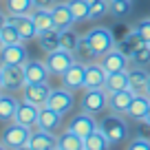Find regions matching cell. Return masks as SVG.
I'll use <instances>...</instances> for the list:
<instances>
[{"label": "cell", "instance_id": "cell-46", "mask_svg": "<svg viewBox=\"0 0 150 150\" xmlns=\"http://www.w3.org/2000/svg\"><path fill=\"white\" fill-rule=\"evenodd\" d=\"M0 150H9V148H7V146L2 144V141H0Z\"/></svg>", "mask_w": 150, "mask_h": 150}, {"label": "cell", "instance_id": "cell-15", "mask_svg": "<svg viewBox=\"0 0 150 150\" xmlns=\"http://www.w3.org/2000/svg\"><path fill=\"white\" fill-rule=\"evenodd\" d=\"M29 146L33 150H55L57 148V137L55 132L51 130H42V128H31V139H29Z\"/></svg>", "mask_w": 150, "mask_h": 150}, {"label": "cell", "instance_id": "cell-35", "mask_svg": "<svg viewBox=\"0 0 150 150\" xmlns=\"http://www.w3.org/2000/svg\"><path fill=\"white\" fill-rule=\"evenodd\" d=\"M130 64H132V66H144V69L150 64V44H148V42H144V44H141V47L130 55Z\"/></svg>", "mask_w": 150, "mask_h": 150}, {"label": "cell", "instance_id": "cell-22", "mask_svg": "<svg viewBox=\"0 0 150 150\" xmlns=\"http://www.w3.org/2000/svg\"><path fill=\"white\" fill-rule=\"evenodd\" d=\"M57 150H86L84 148V137L66 128L64 132L57 135Z\"/></svg>", "mask_w": 150, "mask_h": 150}, {"label": "cell", "instance_id": "cell-28", "mask_svg": "<svg viewBox=\"0 0 150 150\" xmlns=\"http://www.w3.org/2000/svg\"><path fill=\"white\" fill-rule=\"evenodd\" d=\"M75 57H77V62H82V64H91V62L99 60V55L95 53V49L91 47V42H88L86 35L80 38V44H77V49H75Z\"/></svg>", "mask_w": 150, "mask_h": 150}, {"label": "cell", "instance_id": "cell-14", "mask_svg": "<svg viewBox=\"0 0 150 150\" xmlns=\"http://www.w3.org/2000/svg\"><path fill=\"white\" fill-rule=\"evenodd\" d=\"M7 22H11L16 29H18L20 38H22L24 42L38 38V27H35V22H33L31 16H9L7 13Z\"/></svg>", "mask_w": 150, "mask_h": 150}, {"label": "cell", "instance_id": "cell-27", "mask_svg": "<svg viewBox=\"0 0 150 150\" xmlns=\"http://www.w3.org/2000/svg\"><path fill=\"white\" fill-rule=\"evenodd\" d=\"M38 44H40V49L47 53L55 51V49H60V29H49V31H42L38 33Z\"/></svg>", "mask_w": 150, "mask_h": 150}, {"label": "cell", "instance_id": "cell-20", "mask_svg": "<svg viewBox=\"0 0 150 150\" xmlns=\"http://www.w3.org/2000/svg\"><path fill=\"white\" fill-rule=\"evenodd\" d=\"M62 126V112L53 110L51 106H42L40 108V115H38V128L42 130H57Z\"/></svg>", "mask_w": 150, "mask_h": 150}, {"label": "cell", "instance_id": "cell-38", "mask_svg": "<svg viewBox=\"0 0 150 150\" xmlns=\"http://www.w3.org/2000/svg\"><path fill=\"white\" fill-rule=\"evenodd\" d=\"M132 29H135V31L139 33V38L144 40V42H148V44H150V18L139 20V22H137Z\"/></svg>", "mask_w": 150, "mask_h": 150}, {"label": "cell", "instance_id": "cell-1", "mask_svg": "<svg viewBox=\"0 0 150 150\" xmlns=\"http://www.w3.org/2000/svg\"><path fill=\"white\" fill-rule=\"evenodd\" d=\"M99 130L104 132V135L110 139V144H122V141L128 139V124L126 119L122 117V115H117V112H108V115H104L102 122H99Z\"/></svg>", "mask_w": 150, "mask_h": 150}, {"label": "cell", "instance_id": "cell-5", "mask_svg": "<svg viewBox=\"0 0 150 150\" xmlns=\"http://www.w3.org/2000/svg\"><path fill=\"white\" fill-rule=\"evenodd\" d=\"M2 66V82L5 91L18 93L27 86V75H24V64H0Z\"/></svg>", "mask_w": 150, "mask_h": 150}, {"label": "cell", "instance_id": "cell-24", "mask_svg": "<svg viewBox=\"0 0 150 150\" xmlns=\"http://www.w3.org/2000/svg\"><path fill=\"white\" fill-rule=\"evenodd\" d=\"M104 88H106L108 93H117V91H126V88H130V75H128V71L108 73Z\"/></svg>", "mask_w": 150, "mask_h": 150}, {"label": "cell", "instance_id": "cell-4", "mask_svg": "<svg viewBox=\"0 0 150 150\" xmlns=\"http://www.w3.org/2000/svg\"><path fill=\"white\" fill-rule=\"evenodd\" d=\"M86 38H88L91 47L95 49V53H97L99 57H102L104 53H108L110 49L117 47L115 35H112V31H110L108 27H93L88 33H86Z\"/></svg>", "mask_w": 150, "mask_h": 150}, {"label": "cell", "instance_id": "cell-26", "mask_svg": "<svg viewBox=\"0 0 150 150\" xmlns=\"http://www.w3.org/2000/svg\"><path fill=\"white\" fill-rule=\"evenodd\" d=\"M29 16H31V18H33V22H35L38 33L49 31V29H57V27H55V22H53L51 9H40V7H35V9H33Z\"/></svg>", "mask_w": 150, "mask_h": 150}, {"label": "cell", "instance_id": "cell-13", "mask_svg": "<svg viewBox=\"0 0 150 150\" xmlns=\"http://www.w3.org/2000/svg\"><path fill=\"white\" fill-rule=\"evenodd\" d=\"M84 80H86V64L75 62V64L62 75V86H66V88H71V91H80V88H84Z\"/></svg>", "mask_w": 150, "mask_h": 150}, {"label": "cell", "instance_id": "cell-25", "mask_svg": "<svg viewBox=\"0 0 150 150\" xmlns=\"http://www.w3.org/2000/svg\"><path fill=\"white\" fill-rule=\"evenodd\" d=\"M128 75H130V91H135L137 95L146 93V84H148L150 73L144 69V66H132L128 69Z\"/></svg>", "mask_w": 150, "mask_h": 150}, {"label": "cell", "instance_id": "cell-42", "mask_svg": "<svg viewBox=\"0 0 150 150\" xmlns=\"http://www.w3.org/2000/svg\"><path fill=\"white\" fill-rule=\"evenodd\" d=\"M5 88V82H2V66H0V91Z\"/></svg>", "mask_w": 150, "mask_h": 150}, {"label": "cell", "instance_id": "cell-43", "mask_svg": "<svg viewBox=\"0 0 150 150\" xmlns=\"http://www.w3.org/2000/svg\"><path fill=\"white\" fill-rule=\"evenodd\" d=\"M144 124H146V126H150V110L146 112V119H144Z\"/></svg>", "mask_w": 150, "mask_h": 150}, {"label": "cell", "instance_id": "cell-49", "mask_svg": "<svg viewBox=\"0 0 150 150\" xmlns=\"http://www.w3.org/2000/svg\"><path fill=\"white\" fill-rule=\"evenodd\" d=\"M55 150H57V148H55Z\"/></svg>", "mask_w": 150, "mask_h": 150}, {"label": "cell", "instance_id": "cell-45", "mask_svg": "<svg viewBox=\"0 0 150 150\" xmlns=\"http://www.w3.org/2000/svg\"><path fill=\"white\" fill-rule=\"evenodd\" d=\"M18 150H33V148H31V146L27 144V146H22V148H18Z\"/></svg>", "mask_w": 150, "mask_h": 150}, {"label": "cell", "instance_id": "cell-30", "mask_svg": "<svg viewBox=\"0 0 150 150\" xmlns=\"http://www.w3.org/2000/svg\"><path fill=\"white\" fill-rule=\"evenodd\" d=\"M5 7L9 16H29L35 9V2L33 0H5Z\"/></svg>", "mask_w": 150, "mask_h": 150}, {"label": "cell", "instance_id": "cell-23", "mask_svg": "<svg viewBox=\"0 0 150 150\" xmlns=\"http://www.w3.org/2000/svg\"><path fill=\"white\" fill-rule=\"evenodd\" d=\"M51 16H53V22H55L57 29H69L75 24L71 9H69V2H57L55 7H51Z\"/></svg>", "mask_w": 150, "mask_h": 150}, {"label": "cell", "instance_id": "cell-10", "mask_svg": "<svg viewBox=\"0 0 150 150\" xmlns=\"http://www.w3.org/2000/svg\"><path fill=\"white\" fill-rule=\"evenodd\" d=\"M69 128L73 132H77L80 137H88L93 130H97L99 128V122L95 119V115H91V112H77V115H73V119H71V124H69Z\"/></svg>", "mask_w": 150, "mask_h": 150}, {"label": "cell", "instance_id": "cell-48", "mask_svg": "<svg viewBox=\"0 0 150 150\" xmlns=\"http://www.w3.org/2000/svg\"><path fill=\"white\" fill-rule=\"evenodd\" d=\"M0 95H2V93H0Z\"/></svg>", "mask_w": 150, "mask_h": 150}, {"label": "cell", "instance_id": "cell-11", "mask_svg": "<svg viewBox=\"0 0 150 150\" xmlns=\"http://www.w3.org/2000/svg\"><path fill=\"white\" fill-rule=\"evenodd\" d=\"M29 51L24 42L20 44H5L0 51V64H27Z\"/></svg>", "mask_w": 150, "mask_h": 150}, {"label": "cell", "instance_id": "cell-32", "mask_svg": "<svg viewBox=\"0 0 150 150\" xmlns=\"http://www.w3.org/2000/svg\"><path fill=\"white\" fill-rule=\"evenodd\" d=\"M132 11V0H108V13L112 18H126Z\"/></svg>", "mask_w": 150, "mask_h": 150}, {"label": "cell", "instance_id": "cell-33", "mask_svg": "<svg viewBox=\"0 0 150 150\" xmlns=\"http://www.w3.org/2000/svg\"><path fill=\"white\" fill-rule=\"evenodd\" d=\"M69 9H71V16H73V20H75V22L88 20L91 5L86 2V0H69Z\"/></svg>", "mask_w": 150, "mask_h": 150}, {"label": "cell", "instance_id": "cell-12", "mask_svg": "<svg viewBox=\"0 0 150 150\" xmlns=\"http://www.w3.org/2000/svg\"><path fill=\"white\" fill-rule=\"evenodd\" d=\"M24 75H27V84H40V82H49L51 71L47 69L44 60H27Z\"/></svg>", "mask_w": 150, "mask_h": 150}, {"label": "cell", "instance_id": "cell-37", "mask_svg": "<svg viewBox=\"0 0 150 150\" xmlns=\"http://www.w3.org/2000/svg\"><path fill=\"white\" fill-rule=\"evenodd\" d=\"M108 13V0H93L91 2V13L88 20H99Z\"/></svg>", "mask_w": 150, "mask_h": 150}, {"label": "cell", "instance_id": "cell-17", "mask_svg": "<svg viewBox=\"0 0 150 150\" xmlns=\"http://www.w3.org/2000/svg\"><path fill=\"white\" fill-rule=\"evenodd\" d=\"M135 91L126 88V91H117V93H108V110L117 112V115H126L128 106H130L132 97H135Z\"/></svg>", "mask_w": 150, "mask_h": 150}, {"label": "cell", "instance_id": "cell-2", "mask_svg": "<svg viewBox=\"0 0 150 150\" xmlns=\"http://www.w3.org/2000/svg\"><path fill=\"white\" fill-rule=\"evenodd\" d=\"M29 139H31V128L22 126V124H18V122H9L7 128L2 130V137H0V141L9 150H18V148H22V146H27Z\"/></svg>", "mask_w": 150, "mask_h": 150}, {"label": "cell", "instance_id": "cell-19", "mask_svg": "<svg viewBox=\"0 0 150 150\" xmlns=\"http://www.w3.org/2000/svg\"><path fill=\"white\" fill-rule=\"evenodd\" d=\"M148 110H150V97L146 93H139V95L132 97L130 106H128V110H126V117L132 119V122H144Z\"/></svg>", "mask_w": 150, "mask_h": 150}, {"label": "cell", "instance_id": "cell-29", "mask_svg": "<svg viewBox=\"0 0 150 150\" xmlns=\"http://www.w3.org/2000/svg\"><path fill=\"white\" fill-rule=\"evenodd\" d=\"M84 148H86V150H110L112 144H110V139H108V137L97 128V130H93V132L84 139Z\"/></svg>", "mask_w": 150, "mask_h": 150}, {"label": "cell", "instance_id": "cell-31", "mask_svg": "<svg viewBox=\"0 0 150 150\" xmlns=\"http://www.w3.org/2000/svg\"><path fill=\"white\" fill-rule=\"evenodd\" d=\"M80 38L82 35H77V31H75L73 27L60 29V49L75 53V49H77V44H80Z\"/></svg>", "mask_w": 150, "mask_h": 150}, {"label": "cell", "instance_id": "cell-44", "mask_svg": "<svg viewBox=\"0 0 150 150\" xmlns=\"http://www.w3.org/2000/svg\"><path fill=\"white\" fill-rule=\"evenodd\" d=\"M146 95L150 97V77H148V84H146Z\"/></svg>", "mask_w": 150, "mask_h": 150}, {"label": "cell", "instance_id": "cell-18", "mask_svg": "<svg viewBox=\"0 0 150 150\" xmlns=\"http://www.w3.org/2000/svg\"><path fill=\"white\" fill-rule=\"evenodd\" d=\"M106 77H108V73L104 71V66L99 64V62H91V64H86L84 91H88V88H104Z\"/></svg>", "mask_w": 150, "mask_h": 150}, {"label": "cell", "instance_id": "cell-7", "mask_svg": "<svg viewBox=\"0 0 150 150\" xmlns=\"http://www.w3.org/2000/svg\"><path fill=\"white\" fill-rule=\"evenodd\" d=\"M97 62L104 66L106 73H117V71H128V66H130V55H126L119 47H115L108 53H104Z\"/></svg>", "mask_w": 150, "mask_h": 150}, {"label": "cell", "instance_id": "cell-39", "mask_svg": "<svg viewBox=\"0 0 150 150\" xmlns=\"http://www.w3.org/2000/svg\"><path fill=\"white\" fill-rule=\"evenodd\" d=\"M126 150H150V139H146V137H135V139H130V144H128Z\"/></svg>", "mask_w": 150, "mask_h": 150}, {"label": "cell", "instance_id": "cell-6", "mask_svg": "<svg viewBox=\"0 0 150 150\" xmlns=\"http://www.w3.org/2000/svg\"><path fill=\"white\" fill-rule=\"evenodd\" d=\"M108 108V91L106 88H88L82 97V110L91 115H99Z\"/></svg>", "mask_w": 150, "mask_h": 150}, {"label": "cell", "instance_id": "cell-8", "mask_svg": "<svg viewBox=\"0 0 150 150\" xmlns=\"http://www.w3.org/2000/svg\"><path fill=\"white\" fill-rule=\"evenodd\" d=\"M51 86H49V82H40V84H27L22 88V99H27V102L35 104V106H47L49 102V95H51Z\"/></svg>", "mask_w": 150, "mask_h": 150}, {"label": "cell", "instance_id": "cell-9", "mask_svg": "<svg viewBox=\"0 0 150 150\" xmlns=\"http://www.w3.org/2000/svg\"><path fill=\"white\" fill-rule=\"evenodd\" d=\"M73 104H75L73 91L66 88V86H62V88H53V91H51L47 106H51L53 110H57V112H62V115H64V112H69L71 108H73Z\"/></svg>", "mask_w": 150, "mask_h": 150}, {"label": "cell", "instance_id": "cell-40", "mask_svg": "<svg viewBox=\"0 0 150 150\" xmlns=\"http://www.w3.org/2000/svg\"><path fill=\"white\" fill-rule=\"evenodd\" d=\"M35 2V7H40V9H51V7L57 5V0H33Z\"/></svg>", "mask_w": 150, "mask_h": 150}, {"label": "cell", "instance_id": "cell-47", "mask_svg": "<svg viewBox=\"0 0 150 150\" xmlns=\"http://www.w3.org/2000/svg\"><path fill=\"white\" fill-rule=\"evenodd\" d=\"M2 47H5V42H2V38H0V51H2Z\"/></svg>", "mask_w": 150, "mask_h": 150}, {"label": "cell", "instance_id": "cell-36", "mask_svg": "<svg viewBox=\"0 0 150 150\" xmlns=\"http://www.w3.org/2000/svg\"><path fill=\"white\" fill-rule=\"evenodd\" d=\"M0 38H2V42H5V44H20V42H24L22 38H20L18 29H16L11 22H7L5 27L0 29Z\"/></svg>", "mask_w": 150, "mask_h": 150}, {"label": "cell", "instance_id": "cell-41", "mask_svg": "<svg viewBox=\"0 0 150 150\" xmlns=\"http://www.w3.org/2000/svg\"><path fill=\"white\" fill-rule=\"evenodd\" d=\"M5 24H7V16H5V13H2V11H0V29L5 27Z\"/></svg>", "mask_w": 150, "mask_h": 150}, {"label": "cell", "instance_id": "cell-3", "mask_svg": "<svg viewBox=\"0 0 150 150\" xmlns=\"http://www.w3.org/2000/svg\"><path fill=\"white\" fill-rule=\"evenodd\" d=\"M75 62H77L75 53L64 51V49H55V51L47 53V57H44V64H47V69L51 71V75H60V77L75 64Z\"/></svg>", "mask_w": 150, "mask_h": 150}, {"label": "cell", "instance_id": "cell-21", "mask_svg": "<svg viewBox=\"0 0 150 150\" xmlns=\"http://www.w3.org/2000/svg\"><path fill=\"white\" fill-rule=\"evenodd\" d=\"M20 106V99L16 95H0V122L2 124H9L16 119V112H18Z\"/></svg>", "mask_w": 150, "mask_h": 150}, {"label": "cell", "instance_id": "cell-16", "mask_svg": "<svg viewBox=\"0 0 150 150\" xmlns=\"http://www.w3.org/2000/svg\"><path fill=\"white\" fill-rule=\"evenodd\" d=\"M38 115H40V106L27 102V99H20V106H18L13 122L22 124V126H29V128H38Z\"/></svg>", "mask_w": 150, "mask_h": 150}, {"label": "cell", "instance_id": "cell-34", "mask_svg": "<svg viewBox=\"0 0 150 150\" xmlns=\"http://www.w3.org/2000/svg\"><path fill=\"white\" fill-rule=\"evenodd\" d=\"M141 44H144V40H141V38H139V33H137L135 29H130V31L126 33V38H124V40H122V44H119V49H122V51L126 53V55H132V53H135L137 49L141 47Z\"/></svg>", "mask_w": 150, "mask_h": 150}]
</instances>
